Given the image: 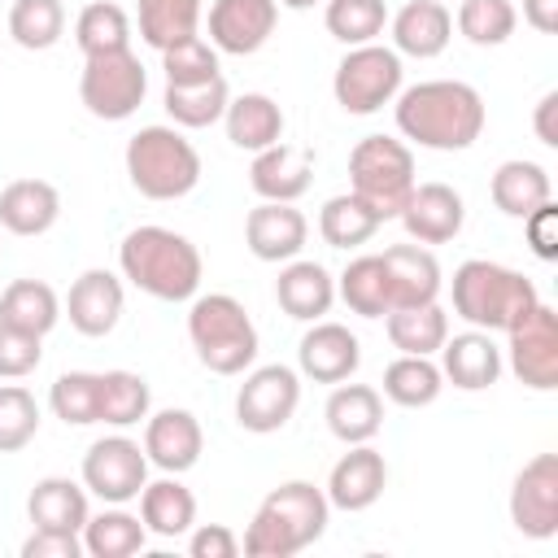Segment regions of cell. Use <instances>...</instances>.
<instances>
[{"label":"cell","mask_w":558,"mask_h":558,"mask_svg":"<svg viewBox=\"0 0 558 558\" xmlns=\"http://www.w3.org/2000/svg\"><path fill=\"white\" fill-rule=\"evenodd\" d=\"M392 118L410 144L432 153H462L484 135L488 109L484 96L462 78H423L397 92Z\"/></svg>","instance_id":"obj_1"},{"label":"cell","mask_w":558,"mask_h":558,"mask_svg":"<svg viewBox=\"0 0 558 558\" xmlns=\"http://www.w3.org/2000/svg\"><path fill=\"white\" fill-rule=\"evenodd\" d=\"M118 270L144 296L179 305V301H192L201 292L205 262H201V248L183 231L144 222V227H131L122 235V244H118Z\"/></svg>","instance_id":"obj_2"},{"label":"cell","mask_w":558,"mask_h":558,"mask_svg":"<svg viewBox=\"0 0 558 558\" xmlns=\"http://www.w3.org/2000/svg\"><path fill=\"white\" fill-rule=\"evenodd\" d=\"M327 519H331V501H327V493L318 484L283 480L279 488H270L257 501L240 549L248 558H292V554L310 549L327 532Z\"/></svg>","instance_id":"obj_3"},{"label":"cell","mask_w":558,"mask_h":558,"mask_svg":"<svg viewBox=\"0 0 558 558\" xmlns=\"http://www.w3.org/2000/svg\"><path fill=\"white\" fill-rule=\"evenodd\" d=\"M449 296H453V314L480 331H510L541 301V292L527 275H519L501 262H488V257H466L453 270Z\"/></svg>","instance_id":"obj_4"},{"label":"cell","mask_w":558,"mask_h":558,"mask_svg":"<svg viewBox=\"0 0 558 558\" xmlns=\"http://www.w3.org/2000/svg\"><path fill=\"white\" fill-rule=\"evenodd\" d=\"M122 161H126L131 187L148 201H179L201 183V153L174 122L140 126L126 140Z\"/></svg>","instance_id":"obj_5"},{"label":"cell","mask_w":558,"mask_h":558,"mask_svg":"<svg viewBox=\"0 0 558 558\" xmlns=\"http://www.w3.org/2000/svg\"><path fill=\"white\" fill-rule=\"evenodd\" d=\"M187 340H192L201 366L214 375H244L262 349L248 310L231 292H196L192 296Z\"/></svg>","instance_id":"obj_6"},{"label":"cell","mask_w":558,"mask_h":558,"mask_svg":"<svg viewBox=\"0 0 558 558\" xmlns=\"http://www.w3.org/2000/svg\"><path fill=\"white\" fill-rule=\"evenodd\" d=\"M414 153L397 135H362L349 153V192L366 201L379 222L397 218L414 187Z\"/></svg>","instance_id":"obj_7"},{"label":"cell","mask_w":558,"mask_h":558,"mask_svg":"<svg viewBox=\"0 0 558 558\" xmlns=\"http://www.w3.org/2000/svg\"><path fill=\"white\" fill-rule=\"evenodd\" d=\"M405 87V65L388 44H357L340 57L336 74H331V96L344 113H379L384 105L397 100V92Z\"/></svg>","instance_id":"obj_8"},{"label":"cell","mask_w":558,"mask_h":558,"mask_svg":"<svg viewBox=\"0 0 558 558\" xmlns=\"http://www.w3.org/2000/svg\"><path fill=\"white\" fill-rule=\"evenodd\" d=\"M148 96V70L131 48L83 57L78 74V100L100 122H126Z\"/></svg>","instance_id":"obj_9"},{"label":"cell","mask_w":558,"mask_h":558,"mask_svg":"<svg viewBox=\"0 0 558 558\" xmlns=\"http://www.w3.org/2000/svg\"><path fill=\"white\" fill-rule=\"evenodd\" d=\"M78 480L92 497H100L105 506H126L140 497V488L148 484V453L140 440L113 432V436H100L87 445L83 453V466H78Z\"/></svg>","instance_id":"obj_10"},{"label":"cell","mask_w":558,"mask_h":558,"mask_svg":"<svg viewBox=\"0 0 558 558\" xmlns=\"http://www.w3.org/2000/svg\"><path fill=\"white\" fill-rule=\"evenodd\" d=\"M301 405V371L270 362L244 371V384L235 388V423L253 436H270L292 423Z\"/></svg>","instance_id":"obj_11"},{"label":"cell","mask_w":558,"mask_h":558,"mask_svg":"<svg viewBox=\"0 0 558 558\" xmlns=\"http://www.w3.org/2000/svg\"><path fill=\"white\" fill-rule=\"evenodd\" d=\"M506 366L514 371L519 384L549 392L558 388V310L536 301L510 331H506V349H501Z\"/></svg>","instance_id":"obj_12"},{"label":"cell","mask_w":558,"mask_h":558,"mask_svg":"<svg viewBox=\"0 0 558 558\" xmlns=\"http://www.w3.org/2000/svg\"><path fill=\"white\" fill-rule=\"evenodd\" d=\"M510 523L527 541H549L558 532V453H536L510 484Z\"/></svg>","instance_id":"obj_13"},{"label":"cell","mask_w":558,"mask_h":558,"mask_svg":"<svg viewBox=\"0 0 558 558\" xmlns=\"http://www.w3.org/2000/svg\"><path fill=\"white\" fill-rule=\"evenodd\" d=\"M122 305H126L122 275H113V270H105V266H87V270L70 283L61 310H65V318H70V327H74L78 336L100 340V336H109V331L118 327Z\"/></svg>","instance_id":"obj_14"},{"label":"cell","mask_w":558,"mask_h":558,"mask_svg":"<svg viewBox=\"0 0 558 558\" xmlns=\"http://www.w3.org/2000/svg\"><path fill=\"white\" fill-rule=\"evenodd\" d=\"M362 366V344L344 323L318 318L305 327L301 344H296V371L314 384H344L353 379Z\"/></svg>","instance_id":"obj_15"},{"label":"cell","mask_w":558,"mask_h":558,"mask_svg":"<svg viewBox=\"0 0 558 558\" xmlns=\"http://www.w3.org/2000/svg\"><path fill=\"white\" fill-rule=\"evenodd\" d=\"M279 26L275 0H214L209 4V44L227 57H253Z\"/></svg>","instance_id":"obj_16"},{"label":"cell","mask_w":558,"mask_h":558,"mask_svg":"<svg viewBox=\"0 0 558 558\" xmlns=\"http://www.w3.org/2000/svg\"><path fill=\"white\" fill-rule=\"evenodd\" d=\"M397 218L414 244H449L466 222V201L449 183H414Z\"/></svg>","instance_id":"obj_17"},{"label":"cell","mask_w":558,"mask_h":558,"mask_svg":"<svg viewBox=\"0 0 558 558\" xmlns=\"http://www.w3.org/2000/svg\"><path fill=\"white\" fill-rule=\"evenodd\" d=\"M305 240H310V222L296 209V201H262L244 218V244L257 262L283 266V262L301 257Z\"/></svg>","instance_id":"obj_18"},{"label":"cell","mask_w":558,"mask_h":558,"mask_svg":"<svg viewBox=\"0 0 558 558\" xmlns=\"http://www.w3.org/2000/svg\"><path fill=\"white\" fill-rule=\"evenodd\" d=\"M201 449H205V432H201V418L192 410H148L144 418V453H148V466L166 471V475H183L201 462Z\"/></svg>","instance_id":"obj_19"},{"label":"cell","mask_w":558,"mask_h":558,"mask_svg":"<svg viewBox=\"0 0 558 558\" xmlns=\"http://www.w3.org/2000/svg\"><path fill=\"white\" fill-rule=\"evenodd\" d=\"M384 488H388V462H384V453L366 440V445H349V453L336 458V466H331L323 493H327V501H331L336 510L357 514V510H371V506L384 497Z\"/></svg>","instance_id":"obj_20"},{"label":"cell","mask_w":558,"mask_h":558,"mask_svg":"<svg viewBox=\"0 0 558 558\" xmlns=\"http://www.w3.org/2000/svg\"><path fill=\"white\" fill-rule=\"evenodd\" d=\"M388 31H392L397 57L432 61L453 39V13L445 0H405L397 13H388Z\"/></svg>","instance_id":"obj_21"},{"label":"cell","mask_w":558,"mask_h":558,"mask_svg":"<svg viewBox=\"0 0 558 558\" xmlns=\"http://www.w3.org/2000/svg\"><path fill=\"white\" fill-rule=\"evenodd\" d=\"M436 366H440V375H445L453 388H462V392H484V388H493V384L501 379L506 357H501V344L493 340V331L471 327V331H462V336H445Z\"/></svg>","instance_id":"obj_22"},{"label":"cell","mask_w":558,"mask_h":558,"mask_svg":"<svg viewBox=\"0 0 558 558\" xmlns=\"http://www.w3.org/2000/svg\"><path fill=\"white\" fill-rule=\"evenodd\" d=\"M314 148L305 144H270L262 153H253V166H248V187L262 196V201H301L310 192V179H314Z\"/></svg>","instance_id":"obj_23"},{"label":"cell","mask_w":558,"mask_h":558,"mask_svg":"<svg viewBox=\"0 0 558 558\" xmlns=\"http://www.w3.org/2000/svg\"><path fill=\"white\" fill-rule=\"evenodd\" d=\"M384 257V275H388V296H392V310L401 305H432L440 301V288H445V275H440V262L427 244H392L379 253Z\"/></svg>","instance_id":"obj_24"},{"label":"cell","mask_w":558,"mask_h":558,"mask_svg":"<svg viewBox=\"0 0 558 558\" xmlns=\"http://www.w3.org/2000/svg\"><path fill=\"white\" fill-rule=\"evenodd\" d=\"M275 301L288 318L296 323H318L323 314H331L336 305V275L323 262L310 257H292L283 262L279 279H275Z\"/></svg>","instance_id":"obj_25"},{"label":"cell","mask_w":558,"mask_h":558,"mask_svg":"<svg viewBox=\"0 0 558 558\" xmlns=\"http://www.w3.org/2000/svg\"><path fill=\"white\" fill-rule=\"evenodd\" d=\"M61 218V192L48 179H13L0 187V227L9 235H44Z\"/></svg>","instance_id":"obj_26"},{"label":"cell","mask_w":558,"mask_h":558,"mask_svg":"<svg viewBox=\"0 0 558 558\" xmlns=\"http://www.w3.org/2000/svg\"><path fill=\"white\" fill-rule=\"evenodd\" d=\"M323 418L340 445H366L384 427V392L371 384H336L323 405Z\"/></svg>","instance_id":"obj_27"},{"label":"cell","mask_w":558,"mask_h":558,"mask_svg":"<svg viewBox=\"0 0 558 558\" xmlns=\"http://www.w3.org/2000/svg\"><path fill=\"white\" fill-rule=\"evenodd\" d=\"M87 514H92V506H87L83 480L44 475L26 493V519H31V527H44V532H83Z\"/></svg>","instance_id":"obj_28"},{"label":"cell","mask_w":558,"mask_h":558,"mask_svg":"<svg viewBox=\"0 0 558 558\" xmlns=\"http://www.w3.org/2000/svg\"><path fill=\"white\" fill-rule=\"evenodd\" d=\"M222 126H227V140L240 148V153H262L270 144L283 140V109L275 96L266 92H244V96H231L227 100V113H222Z\"/></svg>","instance_id":"obj_29"},{"label":"cell","mask_w":558,"mask_h":558,"mask_svg":"<svg viewBox=\"0 0 558 558\" xmlns=\"http://www.w3.org/2000/svg\"><path fill=\"white\" fill-rule=\"evenodd\" d=\"M140 519H144L148 536H161V541L187 536L196 523V497L179 475L161 471V480H148L140 488Z\"/></svg>","instance_id":"obj_30"},{"label":"cell","mask_w":558,"mask_h":558,"mask_svg":"<svg viewBox=\"0 0 558 558\" xmlns=\"http://www.w3.org/2000/svg\"><path fill=\"white\" fill-rule=\"evenodd\" d=\"M488 196L493 205L506 214V218H527L536 205L554 201V183H549V170L541 161H527V157H510L493 170L488 179Z\"/></svg>","instance_id":"obj_31"},{"label":"cell","mask_w":558,"mask_h":558,"mask_svg":"<svg viewBox=\"0 0 558 558\" xmlns=\"http://www.w3.org/2000/svg\"><path fill=\"white\" fill-rule=\"evenodd\" d=\"M227 100H231V87L222 74H214L205 83H166V92H161V109L170 113V122L179 131H205V126L222 122Z\"/></svg>","instance_id":"obj_32"},{"label":"cell","mask_w":558,"mask_h":558,"mask_svg":"<svg viewBox=\"0 0 558 558\" xmlns=\"http://www.w3.org/2000/svg\"><path fill=\"white\" fill-rule=\"evenodd\" d=\"M78 536H83V554H92V558H131L148 545L144 519L131 514L126 506H105V510L87 514Z\"/></svg>","instance_id":"obj_33"},{"label":"cell","mask_w":558,"mask_h":558,"mask_svg":"<svg viewBox=\"0 0 558 558\" xmlns=\"http://www.w3.org/2000/svg\"><path fill=\"white\" fill-rule=\"evenodd\" d=\"M0 323L22 327L31 336H48L61 323V296L44 279H13L0 292Z\"/></svg>","instance_id":"obj_34"},{"label":"cell","mask_w":558,"mask_h":558,"mask_svg":"<svg viewBox=\"0 0 558 558\" xmlns=\"http://www.w3.org/2000/svg\"><path fill=\"white\" fill-rule=\"evenodd\" d=\"M201 17H205L201 0H135L140 39L148 48H157V52H166L179 39L201 35Z\"/></svg>","instance_id":"obj_35"},{"label":"cell","mask_w":558,"mask_h":558,"mask_svg":"<svg viewBox=\"0 0 558 558\" xmlns=\"http://www.w3.org/2000/svg\"><path fill=\"white\" fill-rule=\"evenodd\" d=\"M336 296H340V301L349 305V314H357V318H384V314L392 310L384 257H379V253L353 257V262L336 275Z\"/></svg>","instance_id":"obj_36"},{"label":"cell","mask_w":558,"mask_h":558,"mask_svg":"<svg viewBox=\"0 0 558 558\" xmlns=\"http://www.w3.org/2000/svg\"><path fill=\"white\" fill-rule=\"evenodd\" d=\"M384 331L392 340L397 353H440L445 336H449V314L440 310V301L432 305H401V310H388L384 314Z\"/></svg>","instance_id":"obj_37"},{"label":"cell","mask_w":558,"mask_h":558,"mask_svg":"<svg viewBox=\"0 0 558 558\" xmlns=\"http://www.w3.org/2000/svg\"><path fill=\"white\" fill-rule=\"evenodd\" d=\"M379 227H384L379 214L366 201H357L353 192L327 196L323 209H318V235H323L327 248H344V253L349 248H362Z\"/></svg>","instance_id":"obj_38"},{"label":"cell","mask_w":558,"mask_h":558,"mask_svg":"<svg viewBox=\"0 0 558 558\" xmlns=\"http://www.w3.org/2000/svg\"><path fill=\"white\" fill-rule=\"evenodd\" d=\"M440 388H445V375H440V366H436L432 357H423V353H401V357H392V362L384 366V397H388L392 405H401V410H423V405H432V401L440 397Z\"/></svg>","instance_id":"obj_39"},{"label":"cell","mask_w":558,"mask_h":558,"mask_svg":"<svg viewBox=\"0 0 558 558\" xmlns=\"http://www.w3.org/2000/svg\"><path fill=\"white\" fill-rule=\"evenodd\" d=\"M74 44L83 57H100V52H118L131 48V13L113 0H92L78 9L74 17Z\"/></svg>","instance_id":"obj_40"},{"label":"cell","mask_w":558,"mask_h":558,"mask_svg":"<svg viewBox=\"0 0 558 558\" xmlns=\"http://www.w3.org/2000/svg\"><path fill=\"white\" fill-rule=\"evenodd\" d=\"M153 410V392H148V379L135 375V371H100V418L96 423H109V427H135L144 423Z\"/></svg>","instance_id":"obj_41"},{"label":"cell","mask_w":558,"mask_h":558,"mask_svg":"<svg viewBox=\"0 0 558 558\" xmlns=\"http://www.w3.org/2000/svg\"><path fill=\"white\" fill-rule=\"evenodd\" d=\"M323 26L344 48L375 44L388 26V4L384 0H323Z\"/></svg>","instance_id":"obj_42"},{"label":"cell","mask_w":558,"mask_h":558,"mask_svg":"<svg viewBox=\"0 0 558 558\" xmlns=\"http://www.w3.org/2000/svg\"><path fill=\"white\" fill-rule=\"evenodd\" d=\"M9 35L26 52H48L65 35L61 0H13L9 4Z\"/></svg>","instance_id":"obj_43"},{"label":"cell","mask_w":558,"mask_h":558,"mask_svg":"<svg viewBox=\"0 0 558 558\" xmlns=\"http://www.w3.org/2000/svg\"><path fill=\"white\" fill-rule=\"evenodd\" d=\"M48 405L65 427H87L100 418V371H61L48 388Z\"/></svg>","instance_id":"obj_44"},{"label":"cell","mask_w":558,"mask_h":558,"mask_svg":"<svg viewBox=\"0 0 558 558\" xmlns=\"http://www.w3.org/2000/svg\"><path fill=\"white\" fill-rule=\"evenodd\" d=\"M458 35L475 48H497L514 35L519 13L510 0H458Z\"/></svg>","instance_id":"obj_45"},{"label":"cell","mask_w":558,"mask_h":558,"mask_svg":"<svg viewBox=\"0 0 558 558\" xmlns=\"http://www.w3.org/2000/svg\"><path fill=\"white\" fill-rule=\"evenodd\" d=\"M39 432V401L22 384H0V453H17Z\"/></svg>","instance_id":"obj_46"},{"label":"cell","mask_w":558,"mask_h":558,"mask_svg":"<svg viewBox=\"0 0 558 558\" xmlns=\"http://www.w3.org/2000/svg\"><path fill=\"white\" fill-rule=\"evenodd\" d=\"M161 70H166V83H205V78L222 74L218 70V48L209 39H201V35L170 44L161 52Z\"/></svg>","instance_id":"obj_47"},{"label":"cell","mask_w":558,"mask_h":558,"mask_svg":"<svg viewBox=\"0 0 558 558\" xmlns=\"http://www.w3.org/2000/svg\"><path fill=\"white\" fill-rule=\"evenodd\" d=\"M44 362V336L0 323V379H26Z\"/></svg>","instance_id":"obj_48"},{"label":"cell","mask_w":558,"mask_h":558,"mask_svg":"<svg viewBox=\"0 0 558 558\" xmlns=\"http://www.w3.org/2000/svg\"><path fill=\"white\" fill-rule=\"evenodd\" d=\"M523 235H527V248H532L541 262H558V205H554V201L536 205V209L523 218Z\"/></svg>","instance_id":"obj_49"},{"label":"cell","mask_w":558,"mask_h":558,"mask_svg":"<svg viewBox=\"0 0 558 558\" xmlns=\"http://www.w3.org/2000/svg\"><path fill=\"white\" fill-rule=\"evenodd\" d=\"M187 554L192 558H235L240 554V536L227 523H192Z\"/></svg>","instance_id":"obj_50"},{"label":"cell","mask_w":558,"mask_h":558,"mask_svg":"<svg viewBox=\"0 0 558 558\" xmlns=\"http://www.w3.org/2000/svg\"><path fill=\"white\" fill-rule=\"evenodd\" d=\"M83 554V536L78 532H44L35 527L22 541V558H78Z\"/></svg>","instance_id":"obj_51"},{"label":"cell","mask_w":558,"mask_h":558,"mask_svg":"<svg viewBox=\"0 0 558 558\" xmlns=\"http://www.w3.org/2000/svg\"><path fill=\"white\" fill-rule=\"evenodd\" d=\"M532 131L545 148H558V92H545L532 109Z\"/></svg>","instance_id":"obj_52"},{"label":"cell","mask_w":558,"mask_h":558,"mask_svg":"<svg viewBox=\"0 0 558 558\" xmlns=\"http://www.w3.org/2000/svg\"><path fill=\"white\" fill-rule=\"evenodd\" d=\"M523 22L541 35L558 31V0H523Z\"/></svg>","instance_id":"obj_53"},{"label":"cell","mask_w":558,"mask_h":558,"mask_svg":"<svg viewBox=\"0 0 558 558\" xmlns=\"http://www.w3.org/2000/svg\"><path fill=\"white\" fill-rule=\"evenodd\" d=\"M275 4H283V9H314L318 0H275Z\"/></svg>","instance_id":"obj_54"}]
</instances>
